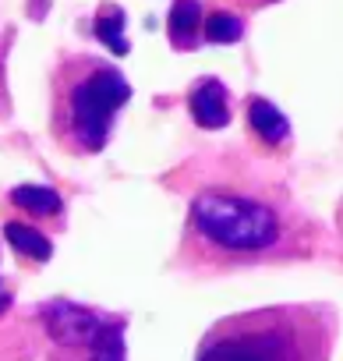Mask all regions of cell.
<instances>
[{
    "label": "cell",
    "mask_w": 343,
    "mask_h": 361,
    "mask_svg": "<svg viewBox=\"0 0 343 361\" xmlns=\"http://www.w3.org/2000/svg\"><path fill=\"white\" fill-rule=\"evenodd\" d=\"M315 245L318 224L283 185L234 166L195 192L177 245V269L223 276L251 266L308 259Z\"/></svg>",
    "instance_id": "obj_1"
},
{
    "label": "cell",
    "mask_w": 343,
    "mask_h": 361,
    "mask_svg": "<svg viewBox=\"0 0 343 361\" xmlns=\"http://www.w3.org/2000/svg\"><path fill=\"white\" fill-rule=\"evenodd\" d=\"M336 312L325 305H269L206 329L195 361H329Z\"/></svg>",
    "instance_id": "obj_2"
},
{
    "label": "cell",
    "mask_w": 343,
    "mask_h": 361,
    "mask_svg": "<svg viewBox=\"0 0 343 361\" xmlns=\"http://www.w3.org/2000/svg\"><path fill=\"white\" fill-rule=\"evenodd\" d=\"M131 99L127 78L96 54H64L50 82V131L68 156L103 152L120 106Z\"/></svg>",
    "instance_id": "obj_3"
},
{
    "label": "cell",
    "mask_w": 343,
    "mask_h": 361,
    "mask_svg": "<svg viewBox=\"0 0 343 361\" xmlns=\"http://www.w3.org/2000/svg\"><path fill=\"white\" fill-rule=\"evenodd\" d=\"M244 128H248V138L251 145L262 152V156H273L280 159L287 149H290V121L262 96H251L244 103Z\"/></svg>",
    "instance_id": "obj_4"
},
{
    "label": "cell",
    "mask_w": 343,
    "mask_h": 361,
    "mask_svg": "<svg viewBox=\"0 0 343 361\" xmlns=\"http://www.w3.org/2000/svg\"><path fill=\"white\" fill-rule=\"evenodd\" d=\"M188 114H192V121L199 124V128H206V131H220V128H227L230 124V92H227V85L220 82V78H199L195 85H192V92H188Z\"/></svg>",
    "instance_id": "obj_5"
},
{
    "label": "cell",
    "mask_w": 343,
    "mask_h": 361,
    "mask_svg": "<svg viewBox=\"0 0 343 361\" xmlns=\"http://www.w3.org/2000/svg\"><path fill=\"white\" fill-rule=\"evenodd\" d=\"M202 29H206V4L202 0H174L170 18H166V36L174 43V50L177 54L199 50L206 43Z\"/></svg>",
    "instance_id": "obj_6"
},
{
    "label": "cell",
    "mask_w": 343,
    "mask_h": 361,
    "mask_svg": "<svg viewBox=\"0 0 343 361\" xmlns=\"http://www.w3.org/2000/svg\"><path fill=\"white\" fill-rule=\"evenodd\" d=\"M8 206H11L15 213H22V220H29V224H36V227H39V220H57V216H64V199H61V192H54V188H46V185H18V188L8 195Z\"/></svg>",
    "instance_id": "obj_7"
},
{
    "label": "cell",
    "mask_w": 343,
    "mask_h": 361,
    "mask_svg": "<svg viewBox=\"0 0 343 361\" xmlns=\"http://www.w3.org/2000/svg\"><path fill=\"white\" fill-rule=\"evenodd\" d=\"M4 238L11 245V252L25 262V266H43L50 255H54V241L29 220H18V216H8L4 220Z\"/></svg>",
    "instance_id": "obj_8"
},
{
    "label": "cell",
    "mask_w": 343,
    "mask_h": 361,
    "mask_svg": "<svg viewBox=\"0 0 343 361\" xmlns=\"http://www.w3.org/2000/svg\"><path fill=\"white\" fill-rule=\"evenodd\" d=\"M57 361H124V336H120V322L110 319V326L85 347H71L61 350Z\"/></svg>",
    "instance_id": "obj_9"
},
{
    "label": "cell",
    "mask_w": 343,
    "mask_h": 361,
    "mask_svg": "<svg viewBox=\"0 0 343 361\" xmlns=\"http://www.w3.org/2000/svg\"><path fill=\"white\" fill-rule=\"evenodd\" d=\"M92 32L106 43L110 54H127V36H124V11L117 4H99L96 11V22H92Z\"/></svg>",
    "instance_id": "obj_10"
},
{
    "label": "cell",
    "mask_w": 343,
    "mask_h": 361,
    "mask_svg": "<svg viewBox=\"0 0 343 361\" xmlns=\"http://www.w3.org/2000/svg\"><path fill=\"white\" fill-rule=\"evenodd\" d=\"M206 43H237L244 36V18L237 11H206Z\"/></svg>",
    "instance_id": "obj_11"
},
{
    "label": "cell",
    "mask_w": 343,
    "mask_h": 361,
    "mask_svg": "<svg viewBox=\"0 0 343 361\" xmlns=\"http://www.w3.org/2000/svg\"><path fill=\"white\" fill-rule=\"evenodd\" d=\"M11 96H8V43L0 36V117H8Z\"/></svg>",
    "instance_id": "obj_12"
},
{
    "label": "cell",
    "mask_w": 343,
    "mask_h": 361,
    "mask_svg": "<svg viewBox=\"0 0 343 361\" xmlns=\"http://www.w3.org/2000/svg\"><path fill=\"white\" fill-rule=\"evenodd\" d=\"M223 4L237 8V15H241V11H262V8H269V4H280V0H223Z\"/></svg>",
    "instance_id": "obj_13"
},
{
    "label": "cell",
    "mask_w": 343,
    "mask_h": 361,
    "mask_svg": "<svg viewBox=\"0 0 343 361\" xmlns=\"http://www.w3.org/2000/svg\"><path fill=\"white\" fill-rule=\"evenodd\" d=\"M8 298H11V294L4 290V280H0V312H4V308H8Z\"/></svg>",
    "instance_id": "obj_14"
}]
</instances>
